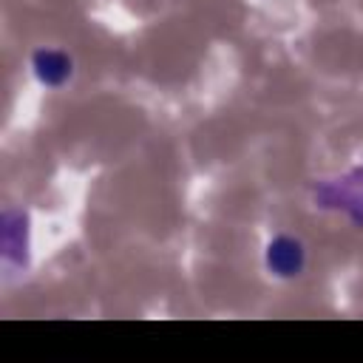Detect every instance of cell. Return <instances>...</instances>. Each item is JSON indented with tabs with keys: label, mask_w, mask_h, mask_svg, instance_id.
Returning a JSON list of instances; mask_svg holds the SVG:
<instances>
[{
	"label": "cell",
	"mask_w": 363,
	"mask_h": 363,
	"mask_svg": "<svg viewBox=\"0 0 363 363\" xmlns=\"http://www.w3.org/2000/svg\"><path fill=\"white\" fill-rule=\"evenodd\" d=\"M34 65H37L40 79H43V82H51V85L62 82V79L71 74V62H68L62 54H57V51H40V54L34 57Z\"/></svg>",
	"instance_id": "6da1fadb"
},
{
	"label": "cell",
	"mask_w": 363,
	"mask_h": 363,
	"mask_svg": "<svg viewBox=\"0 0 363 363\" xmlns=\"http://www.w3.org/2000/svg\"><path fill=\"white\" fill-rule=\"evenodd\" d=\"M269 267L278 269L281 275H292L301 267V247L289 238H281L269 247Z\"/></svg>",
	"instance_id": "7a4b0ae2"
}]
</instances>
